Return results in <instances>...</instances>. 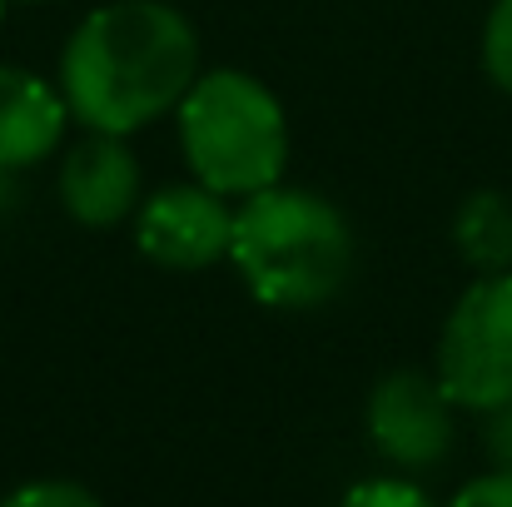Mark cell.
<instances>
[{"label":"cell","instance_id":"1","mask_svg":"<svg viewBox=\"0 0 512 507\" xmlns=\"http://www.w3.org/2000/svg\"><path fill=\"white\" fill-rule=\"evenodd\" d=\"M199 80V30L170 0L95 5L60 50V95L70 120L130 140L174 115Z\"/></svg>","mask_w":512,"mask_h":507},{"label":"cell","instance_id":"2","mask_svg":"<svg viewBox=\"0 0 512 507\" xmlns=\"http://www.w3.org/2000/svg\"><path fill=\"white\" fill-rule=\"evenodd\" d=\"M229 264L269 309H319L353 274V229L314 189L269 184L234 204Z\"/></svg>","mask_w":512,"mask_h":507},{"label":"cell","instance_id":"3","mask_svg":"<svg viewBox=\"0 0 512 507\" xmlns=\"http://www.w3.org/2000/svg\"><path fill=\"white\" fill-rule=\"evenodd\" d=\"M179 150L189 179L224 199H249L269 184H284L289 169V120L279 95L244 70H199L189 95L174 110Z\"/></svg>","mask_w":512,"mask_h":507},{"label":"cell","instance_id":"4","mask_svg":"<svg viewBox=\"0 0 512 507\" xmlns=\"http://www.w3.org/2000/svg\"><path fill=\"white\" fill-rule=\"evenodd\" d=\"M443 393L468 413H493L512 403V269L478 274L438 334L433 363Z\"/></svg>","mask_w":512,"mask_h":507},{"label":"cell","instance_id":"5","mask_svg":"<svg viewBox=\"0 0 512 507\" xmlns=\"http://www.w3.org/2000/svg\"><path fill=\"white\" fill-rule=\"evenodd\" d=\"M229 244H234V204L204 189L199 179L160 184L135 209V249L155 269H174V274L209 269L229 259Z\"/></svg>","mask_w":512,"mask_h":507},{"label":"cell","instance_id":"6","mask_svg":"<svg viewBox=\"0 0 512 507\" xmlns=\"http://www.w3.org/2000/svg\"><path fill=\"white\" fill-rule=\"evenodd\" d=\"M453 408L438 373L398 368L368 393V438L393 468H433L453 448Z\"/></svg>","mask_w":512,"mask_h":507},{"label":"cell","instance_id":"7","mask_svg":"<svg viewBox=\"0 0 512 507\" xmlns=\"http://www.w3.org/2000/svg\"><path fill=\"white\" fill-rule=\"evenodd\" d=\"M55 189H60V204L75 224L115 229V224L135 219V209L145 199V174L120 135L85 130V140H75L65 150Z\"/></svg>","mask_w":512,"mask_h":507},{"label":"cell","instance_id":"8","mask_svg":"<svg viewBox=\"0 0 512 507\" xmlns=\"http://www.w3.org/2000/svg\"><path fill=\"white\" fill-rule=\"evenodd\" d=\"M70 105L60 85L25 65H0V169H30L60 150Z\"/></svg>","mask_w":512,"mask_h":507},{"label":"cell","instance_id":"9","mask_svg":"<svg viewBox=\"0 0 512 507\" xmlns=\"http://www.w3.org/2000/svg\"><path fill=\"white\" fill-rule=\"evenodd\" d=\"M453 244L473 274L512 269V199L503 189H478L453 214Z\"/></svg>","mask_w":512,"mask_h":507},{"label":"cell","instance_id":"10","mask_svg":"<svg viewBox=\"0 0 512 507\" xmlns=\"http://www.w3.org/2000/svg\"><path fill=\"white\" fill-rule=\"evenodd\" d=\"M483 75L512 95V0H493L483 20Z\"/></svg>","mask_w":512,"mask_h":507},{"label":"cell","instance_id":"11","mask_svg":"<svg viewBox=\"0 0 512 507\" xmlns=\"http://www.w3.org/2000/svg\"><path fill=\"white\" fill-rule=\"evenodd\" d=\"M0 507H100V498L70 478H35V483H20L15 493H5Z\"/></svg>","mask_w":512,"mask_h":507},{"label":"cell","instance_id":"12","mask_svg":"<svg viewBox=\"0 0 512 507\" xmlns=\"http://www.w3.org/2000/svg\"><path fill=\"white\" fill-rule=\"evenodd\" d=\"M339 507H433V498L408 478H368V483H353Z\"/></svg>","mask_w":512,"mask_h":507},{"label":"cell","instance_id":"13","mask_svg":"<svg viewBox=\"0 0 512 507\" xmlns=\"http://www.w3.org/2000/svg\"><path fill=\"white\" fill-rule=\"evenodd\" d=\"M448 507H512V473L493 468V473H483V478L463 483V488L453 493V503Z\"/></svg>","mask_w":512,"mask_h":507},{"label":"cell","instance_id":"14","mask_svg":"<svg viewBox=\"0 0 512 507\" xmlns=\"http://www.w3.org/2000/svg\"><path fill=\"white\" fill-rule=\"evenodd\" d=\"M488 453L503 473H512V403L488 413Z\"/></svg>","mask_w":512,"mask_h":507},{"label":"cell","instance_id":"15","mask_svg":"<svg viewBox=\"0 0 512 507\" xmlns=\"http://www.w3.org/2000/svg\"><path fill=\"white\" fill-rule=\"evenodd\" d=\"M5 5H10V0H0V20H5Z\"/></svg>","mask_w":512,"mask_h":507},{"label":"cell","instance_id":"16","mask_svg":"<svg viewBox=\"0 0 512 507\" xmlns=\"http://www.w3.org/2000/svg\"><path fill=\"white\" fill-rule=\"evenodd\" d=\"M20 5H40V0H20Z\"/></svg>","mask_w":512,"mask_h":507}]
</instances>
